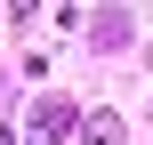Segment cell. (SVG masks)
<instances>
[{
  "label": "cell",
  "instance_id": "1",
  "mask_svg": "<svg viewBox=\"0 0 153 145\" xmlns=\"http://www.w3.org/2000/svg\"><path fill=\"white\" fill-rule=\"evenodd\" d=\"M65 129H73V113L65 105H40V145H65Z\"/></svg>",
  "mask_w": 153,
  "mask_h": 145
}]
</instances>
